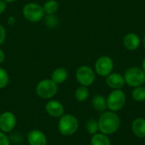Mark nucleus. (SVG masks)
Listing matches in <instances>:
<instances>
[{"instance_id":"1","label":"nucleus","mask_w":145,"mask_h":145,"mask_svg":"<svg viewBox=\"0 0 145 145\" xmlns=\"http://www.w3.org/2000/svg\"><path fill=\"white\" fill-rule=\"evenodd\" d=\"M99 131L105 135H112L117 132L121 126V121L119 116L115 112L108 111L104 112L99 121Z\"/></svg>"},{"instance_id":"2","label":"nucleus","mask_w":145,"mask_h":145,"mask_svg":"<svg viewBox=\"0 0 145 145\" xmlns=\"http://www.w3.org/2000/svg\"><path fill=\"white\" fill-rule=\"evenodd\" d=\"M79 127V122L76 116L67 114L59 117L58 123V129L64 136H71L76 132Z\"/></svg>"},{"instance_id":"3","label":"nucleus","mask_w":145,"mask_h":145,"mask_svg":"<svg viewBox=\"0 0 145 145\" xmlns=\"http://www.w3.org/2000/svg\"><path fill=\"white\" fill-rule=\"evenodd\" d=\"M58 92V85L51 79L39 81L36 86L37 95L42 99H51Z\"/></svg>"},{"instance_id":"4","label":"nucleus","mask_w":145,"mask_h":145,"mask_svg":"<svg viewBox=\"0 0 145 145\" xmlns=\"http://www.w3.org/2000/svg\"><path fill=\"white\" fill-rule=\"evenodd\" d=\"M125 83L131 87H138L145 83V73L138 67H132L126 70L124 73Z\"/></svg>"},{"instance_id":"5","label":"nucleus","mask_w":145,"mask_h":145,"mask_svg":"<svg viewBox=\"0 0 145 145\" xmlns=\"http://www.w3.org/2000/svg\"><path fill=\"white\" fill-rule=\"evenodd\" d=\"M126 94L121 89L113 90L107 97V108L112 112H117L123 109L126 104Z\"/></svg>"},{"instance_id":"6","label":"nucleus","mask_w":145,"mask_h":145,"mask_svg":"<svg viewBox=\"0 0 145 145\" xmlns=\"http://www.w3.org/2000/svg\"><path fill=\"white\" fill-rule=\"evenodd\" d=\"M22 14L25 20L30 22H38L43 19L45 13L42 6L37 3H28L24 5Z\"/></svg>"},{"instance_id":"7","label":"nucleus","mask_w":145,"mask_h":145,"mask_svg":"<svg viewBox=\"0 0 145 145\" xmlns=\"http://www.w3.org/2000/svg\"><path fill=\"white\" fill-rule=\"evenodd\" d=\"M76 78L81 85L88 87L94 83L96 73L88 66H82L77 68L76 72Z\"/></svg>"},{"instance_id":"8","label":"nucleus","mask_w":145,"mask_h":145,"mask_svg":"<svg viewBox=\"0 0 145 145\" xmlns=\"http://www.w3.org/2000/svg\"><path fill=\"white\" fill-rule=\"evenodd\" d=\"M114 68V62L111 57L108 56H102L95 62L94 71L95 73L101 76L106 77L112 73Z\"/></svg>"},{"instance_id":"9","label":"nucleus","mask_w":145,"mask_h":145,"mask_svg":"<svg viewBox=\"0 0 145 145\" xmlns=\"http://www.w3.org/2000/svg\"><path fill=\"white\" fill-rule=\"evenodd\" d=\"M16 125L15 115L9 111L3 112L0 115V131L8 133L14 130Z\"/></svg>"},{"instance_id":"10","label":"nucleus","mask_w":145,"mask_h":145,"mask_svg":"<svg viewBox=\"0 0 145 145\" xmlns=\"http://www.w3.org/2000/svg\"><path fill=\"white\" fill-rule=\"evenodd\" d=\"M45 110L48 115L54 118H59L65 114V109L61 103L56 100H50L45 105Z\"/></svg>"},{"instance_id":"11","label":"nucleus","mask_w":145,"mask_h":145,"mask_svg":"<svg viewBox=\"0 0 145 145\" xmlns=\"http://www.w3.org/2000/svg\"><path fill=\"white\" fill-rule=\"evenodd\" d=\"M141 44V39L137 33L129 32L123 38L124 47L130 51H134L138 49Z\"/></svg>"},{"instance_id":"12","label":"nucleus","mask_w":145,"mask_h":145,"mask_svg":"<svg viewBox=\"0 0 145 145\" xmlns=\"http://www.w3.org/2000/svg\"><path fill=\"white\" fill-rule=\"evenodd\" d=\"M106 84L107 85L113 89H121L125 85L124 76L118 73H111L108 76H106Z\"/></svg>"},{"instance_id":"13","label":"nucleus","mask_w":145,"mask_h":145,"mask_svg":"<svg viewBox=\"0 0 145 145\" xmlns=\"http://www.w3.org/2000/svg\"><path fill=\"white\" fill-rule=\"evenodd\" d=\"M29 145H47L46 135L39 130H32L27 135Z\"/></svg>"},{"instance_id":"14","label":"nucleus","mask_w":145,"mask_h":145,"mask_svg":"<svg viewBox=\"0 0 145 145\" xmlns=\"http://www.w3.org/2000/svg\"><path fill=\"white\" fill-rule=\"evenodd\" d=\"M132 131L134 135L139 138H145V119L136 118L132 124Z\"/></svg>"},{"instance_id":"15","label":"nucleus","mask_w":145,"mask_h":145,"mask_svg":"<svg viewBox=\"0 0 145 145\" xmlns=\"http://www.w3.org/2000/svg\"><path fill=\"white\" fill-rule=\"evenodd\" d=\"M68 78V72L65 68H55L52 74L51 79L54 81L57 85L63 84Z\"/></svg>"},{"instance_id":"16","label":"nucleus","mask_w":145,"mask_h":145,"mask_svg":"<svg viewBox=\"0 0 145 145\" xmlns=\"http://www.w3.org/2000/svg\"><path fill=\"white\" fill-rule=\"evenodd\" d=\"M92 105L94 109L100 112H105L107 109L106 98L102 95H96L92 99Z\"/></svg>"},{"instance_id":"17","label":"nucleus","mask_w":145,"mask_h":145,"mask_svg":"<svg viewBox=\"0 0 145 145\" xmlns=\"http://www.w3.org/2000/svg\"><path fill=\"white\" fill-rule=\"evenodd\" d=\"M91 145H110V141L107 135L97 132L91 138Z\"/></svg>"},{"instance_id":"18","label":"nucleus","mask_w":145,"mask_h":145,"mask_svg":"<svg viewBox=\"0 0 145 145\" xmlns=\"http://www.w3.org/2000/svg\"><path fill=\"white\" fill-rule=\"evenodd\" d=\"M45 15H54L59 9V3L56 0H48L42 5Z\"/></svg>"},{"instance_id":"19","label":"nucleus","mask_w":145,"mask_h":145,"mask_svg":"<svg viewBox=\"0 0 145 145\" xmlns=\"http://www.w3.org/2000/svg\"><path fill=\"white\" fill-rule=\"evenodd\" d=\"M89 97V91L87 86L81 85L75 91V97L78 102H84Z\"/></svg>"},{"instance_id":"20","label":"nucleus","mask_w":145,"mask_h":145,"mask_svg":"<svg viewBox=\"0 0 145 145\" xmlns=\"http://www.w3.org/2000/svg\"><path fill=\"white\" fill-rule=\"evenodd\" d=\"M132 97L136 102L145 101V87L143 85L135 87L132 91Z\"/></svg>"},{"instance_id":"21","label":"nucleus","mask_w":145,"mask_h":145,"mask_svg":"<svg viewBox=\"0 0 145 145\" xmlns=\"http://www.w3.org/2000/svg\"><path fill=\"white\" fill-rule=\"evenodd\" d=\"M86 129L89 134H91V135L96 134L99 131L98 121H96L95 119H90L86 124Z\"/></svg>"},{"instance_id":"22","label":"nucleus","mask_w":145,"mask_h":145,"mask_svg":"<svg viewBox=\"0 0 145 145\" xmlns=\"http://www.w3.org/2000/svg\"><path fill=\"white\" fill-rule=\"evenodd\" d=\"M44 18V24L49 28H54L59 23L58 18L54 15H46Z\"/></svg>"},{"instance_id":"23","label":"nucleus","mask_w":145,"mask_h":145,"mask_svg":"<svg viewBox=\"0 0 145 145\" xmlns=\"http://www.w3.org/2000/svg\"><path fill=\"white\" fill-rule=\"evenodd\" d=\"M8 81H9L8 73L3 68L0 67V89L5 88L8 85Z\"/></svg>"},{"instance_id":"24","label":"nucleus","mask_w":145,"mask_h":145,"mask_svg":"<svg viewBox=\"0 0 145 145\" xmlns=\"http://www.w3.org/2000/svg\"><path fill=\"white\" fill-rule=\"evenodd\" d=\"M6 36H7V32L5 27L3 25H0V46L4 43L6 39Z\"/></svg>"},{"instance_id":"25","label":"nucleus","mask_w":145,"mask_h":145,"mask_svg":"<svg viewBox=\"0 0 145 145\" xmlns=\"http://www.w3.org/2000/svg\"><path fill=\"white\" fill-rule=\"evenodd\" d=\"M0 145H10L8 138L3 132H0Z\"/></svg>"},{"instance_id":"26","label":"nucleus","mask_w":145,"mask_h":145,"mask_svg":"<svg viewBox=\"0 0 145 145\" xmlns=\"http://www.w3.org/2000/svg\"><path fill=\"white\" fill-rule=\"evenodd\" d=\"M6 7H7V3L4 2L3 0H0V15L5 11Z\"/></svg>"},{"instance_id":"27","label":"nucleus","mask_w":145,"mask_h":145,"mask_svg":"<svg viewBox=\"0 0 145 145\" xmlns=\"http://www.w3.org/2000/svg\"><path fill=\"white\" fill-rule=\"evenodd\" d=\"M5 53H4V51L2 50V49H0V64L1 63H3L4 61H5Z\"/></svg>"},{"instance_id":"28","label":"nucleus","mask_w":145,"mask_h":145,"mask_svg":"<svg viewBox=\"0 0 145 145\" xmlns=\"http://www.w3.org/2000/svg\"><path fill=\"white\" fill-rule=\"evenodd\" d=\"M142 69L144 70V72L145 73V58L144 59L143 62H142Z\"/></svg>"},{"instance_id":"29","label":"nucleus","mask_w":145,"mask_h":145,"mask_svg":"<svg viewBox=\"0 0 145 145\" xmlns=\"http://www.w3.org/2000/svg\"><path fill=\"white\" fill-rule=\"evenodd\" d=\"M4 2H6L7 3H13V2H14L15 0H3Z\"/></svg>"},{"instance_id":"30","label":"nucleus","mask_w":145,"mask_h":145,"mask_svg":"<svg viewBox=\"0 0 145 145\" xmlns=\"http://www.w3.org/2000/svg\"><path fill=\"white\" fill-rule=\"evenodd\" d=\"M143 45H144V48L145 50V34L144 36V38H143Z\"/></svg>"},{"instance_id":"31","label":"nucleus","mask_w":145,"mask_h":145,"mask_svg":"<svg viewBox=\"0 0 145 145\" xmlns=\"http://www.w3.org/2000/svg\"></svg>"}]
</instances>
